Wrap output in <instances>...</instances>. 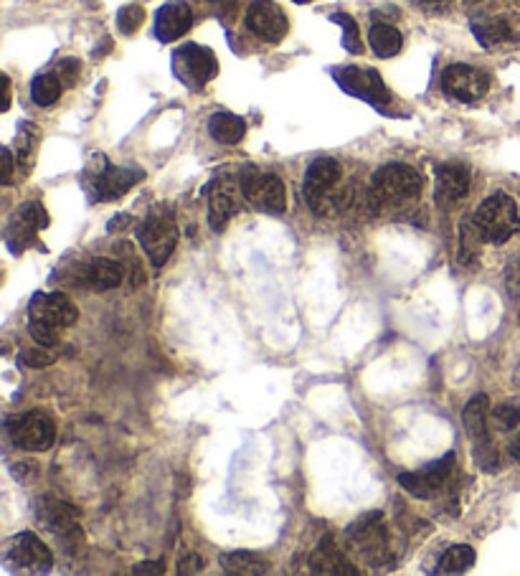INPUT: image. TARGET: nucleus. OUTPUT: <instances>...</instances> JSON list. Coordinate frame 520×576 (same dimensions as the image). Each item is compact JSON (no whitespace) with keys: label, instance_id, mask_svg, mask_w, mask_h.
Segmentation results:
<instances>
[{"label":"nucleus","instance_id":"obj_5","mask_svg":"<svg viewBox=\"0 0 520 576\" xmlns=\"http://www.w3.org/2000/svg\"><path fill=\"white\" fill-rule=\"evenodd\" d=\"M143 178V171H137V168H117V165L107 163L104 155H97L94 165L89 168L87 181L94 201H117Z\"/></svg>","mask_w":520,"mask_h":576},{"label":"nucleus","instance_id":"obj_30","mask_svg":"<svg viewBox=\"0 0 520 576\" xmlns=\"http://www.w3.org/2000/svg\"><path fill=\"white\" fill-rule=\"evenodd\" d=\"M335 23H338L340 28H343V46L345 51H351V54H361L363 51V44H361V31H358V23L353 21L348 13H333Z\"/></svg>","mask_w":520,"mask_h":576},{"label":"nucleus","instance_id":"obj_7","mask_svg":"<svg viewBox=\"0 0 520 576\" xmlns=\"http://www.w3.org/2000/svg\"><path fill=\"white\" fill-rule=\"evenodd\" d=\"M244 198L254 209L267 211V214H282L287 209V188L282 178L274 173H262L257 168H247L239 178Z\"/></svg>","mask_w":520,"mask_h":576},{"label":"nucleus","instance_id":"obj_3","mask_svg":"<svg viewBox=\"0 0 520 576\" xmlns=\"http://www.w3.org/2000/svg\"><path fill=\"white\" fill-rule=\"evenodd\" d=\"M178 226L168 206H155L137 229V239L155 267H163L178 247Z\"/></svg>","mask_w":520,"mask_h":576},{"label":"nucleus","instance_id":"obj_14","mask_svg":"<svg viewBox=\"0 0 520 576\" xmlns=\"http://www.w3.org/2000/svg\"><path fill=\"white\" fill-rule=\"evenodd\" d=\"M247 28L257 39L277 44L287 36L290 23H287L285 11L274 0H252L247 8Z\"/></svg>","mask_w":520,"mask_h":576},{"label":"nucleus","instance_id":"obj_8","mask_svg":"<svg viewBox=\"0 0 520 576\" xmlns=\"http://www.w3.org/2000/svg\"><path fill=\"white\" fill-rule=\"evenodd\" d=\"M333 77L335 82L340 84V89H345V92L353 94V97L363 99L368 105L378 107V110H384V107L391 105V92L373 69L340 66V69H333Z\"/></svg>","mask_w":520,"mask_h":576},{"label":"nucleus","instance_id":"obj_1","mask_svg":"<svg viewBox=\"0 0 520 576\" xmlns=\"http://www.w3.org/2000/svg\"><path fill=\"white\" fill-rule=\"evenodd\" d=\"M368 191H371L378 211L396 209V206L411 203L422 193V176L406 163H389L373 173Z\"/></svg>","mask_w":520,"mask_h":576},{"label":"nucleus","instance_id":"obj_17","mask_svg":"<svg viewBox=\"0 0 520 576\" xmlns=\"http://www.w3.org/2000/svg\"><path fill=\"white\" fill-rule=\"evenodd\" d=\"M470 193V168L462 163H442L434 173L437 203H457Z\"/></svg>","mask_w":520,"mask_h":576},{"label":"nucleus","instance_id":"obj_29","mask_svg":"<svg viewBox=\"0 0 520 576\" xmlns=\"http://www.w3.org/2000/svg\"><path fill=\"white\" fill-rule=\"evenodd\" d=\"M480 242H485V239H482L475 219L462 221L460 224V262L462 264L472 262V259L477 257V252H480Z\"/></svg>","mask_w":520,"mask_h":576},{"label":"nucleus","instance_id":"obj_40","mask_svg":"<svg viewBox=\"0 0 520 576\" xmlns=\"http://www.w3.org/2000/svg\"><path fill=\"white\" fill-rule=\"evenodd\" d=\"M8 107H11V79L3 77V107L0 110L6 112Z\"/></svg>","mask_w":520,"mask_h":576},{"label":"nucleus","instance_id":"obj_2","mask_svg":"<svg viewBox=\"0 0 520 576\" xmlns=\"http://www.w3.org/2000/svg\"><path fill=\"white\" fill-rule=\"evenodd\" d=\"M472 219H475L482 239L490 244H505L515 234H520L518 203L508 193H493V196L485 198Z\"/></svg>","mask_w":520,"mask_h":576},{"label":"nucleus","instance_id":"obj_23","mask_svg":"<svg viewBox=\"0 0 520 576\" xmlns=\"http://www.w3.org/2000/svg\"><path fill=\"white\" fill-rule=\"evenodd\" d=\"M488 409H490V399L485 394L472 396V401H467L465 412H462V427L465 432L475 439V445H482L488 442Z\"/></svg>","mask_w":520,"mask_h":576},{"label":"nucleus","instance_id":"obj_41","mask_svg":"<svg viewBox=\"0 0 520 576\" xmlns=\"http://www.w3.org/2000/svg\"><path fill=\"white\" fill-rule=\"evenodd\" d=\"M510 457H513L515 462H520V434L510 442Z\"/></svg>","mask_w":520,"mask_h":576},{"label":"nucleus","instance_id":"obj_42","mask_svg":"<svg viewBox=\"0 0 520 576\" xmlns=\"http://www.w3.org/2000/svg\"><path fill=\"white\" fill-rule=\"evenodd\" d=\"M424 6L429 8H442V6H449V0H422Z\"/></svg>","mask_w":520,"mask_h":576},{"label":"nucleus","instance_id":"obj_34","mask_svg":"<svg viewBox=\"0 0 520 576\" xmlns=\"http://www.w3.org/2000/svg\"><path fill=\"white\" fill-rule=\"evenodd\" d=\"M56 74H59V79L64 82V87H72V84L77 82V77H79V61L77 59L59 61V66H56Z\"/></svg>","mask_w":520,"mask_h":576},{"label":"nucleus","instance_id":"obj_25","mask_svg":"<svg viewBox=\"0 0 520 576\" xmlns=\"http://www.w3.org/2000/svg\"><path fill=\"white\" fill-rule=\"evenodd\" d=\"M221 566H224L226 574L234 576H262L269 571V561L252 554V551H231V554H224L221 556Z\"/></svg>","mask_w":520,"mask_h":576},{"label":"nucleus","instance_id":"obj_9","mask_svg":"<svg viewBox=\"0 0 520 576\" xmlns=\"http://www.w3.org/2000/svg\"><path fill=\"white\" fill-rule=\"evenodd\" d=\"M11 439L26 452H44L54 445L56 424L46 412H26L11 422Z\"/></svg>","mask_w":520,"mask_h":576},{"label":"nucleus","instance_id":"obj_6","mask_svg":"<svg viewBox=\"0 0 520 576\" xmlns=\"http://www.w3.org/2000/svg\"><path fill=\"white\" fill-rule=\"evenodd\" d=\"M36 516H39V521L44 523L56 538L64 541V546L69 551H77L79 546H82L84 531L82 523H79V511L74 505L56 498H39V503H36Z\"/></svg>","mask_w":520,"mask_h":576},{"label":"nucleus","instance_id":"obj_28","mask_svg":"<svg viewBox=\"0 0 520 576\" xmlns=\"http://www.w3.org/2000/svg\"><path fill=\"white\" fill-rule=\"evenodd\" d=\"M61 89H64V82L59 74H39L31 84V97L39 107H51L61 97Z\"/></svg>","mask_w":520,"mask_h":576},{"label":"nucleus","instance_id":"obj_19","mask_svg":"<svg viewBox=\"0 0 520 576\" xmlns=\"http://www.w3.org/2000/svg\"><path fill=\"white\" fill-rule=\"evenodd\" d=\"M310 571L320 576H358V569L348 561V556L340 551V546L335 544L333 536L323 538V544L318 546V551L310 556Z\"/></svg>","mask_w":520,"mask_h":576},{"label":"nucleus","instance_id":"obj_12","mask_svg":"<svg viewBox=\"0 0 520 576\" xmlns=\"http://www.w3.org/2000/svg\"><path fill=\"white\" fill-rule=\"evenodd\" d=\"M176 74L188 87L201 89L219 74V61L206 46L186 44L176 51Z\"/></svg>","mask_w":520,"mask_h":576},{"label":"nucleus","instance_id":"obj_24","mask_svg":"<svg viewBox=\"0 0 520 576\" xmlns=\"http://www.w3.org/2000/svg\"><path fill=\"white\" fill-rule=\"evenodd\" d=\"M208 132L211 138L221 145H236L244 140L247 135V122L241 117L231 115V112H216L211 120H208Z\"/></svg>","mask_w":520,"mask_h":576},{"label":"nucleus","instance_id":"obj_39","mask_svg":"<svg viewBox=\"0 0 520 576\" xmlns=\"http://www.w3.org/2000/svg\"><path fill=\"white\" fill-rule=\"evenodd\" d=\"M515 272H508V285L513 292H520V259H515Z\"/></svg>","mask_w":520,"mask_h":576},{"label":"nucleus","instance_id":"obj_35","mask_svg":"<svg viewBox=\"0 0 520 576\" xmlns=\"http://www.w3.org/2000/svg\"><path fill=\"white\" fill-rule=\"evenodd\" d=\"M206 569V559L198 554H186L181 556V564H178V571L181 574H198V571Z\"/></svg>","mask_w":520,"mask_h":576},{"label":"nucleus","instance_id":"obj_22","mask_svg":"<svg viewBox=\"0 0 520 576\" xmlns=\"http://www.w3.org/2000/svg\"><path fill=\"white\" fill-rule=\"evenodd\" d=\"M472 33H475V39L480 41V46H485V49H495V46L518 41V33H515L513 23L503 16L475 18V21H472Z\"/></svg>","mask_w":520,"mask_h":576},{"label":"nucleus","instance_id":"obj_32","mask_svg":"<svg viewBox=\"0 0 520 576\" xmlns=\"http://www.w3.org/2000/svg\"><path fill=\"white\" fill-rule=\"evenodd\" d=\"M143 21H145L143 6H125L120 13H117V28H120L125 36H132L137 28L143 26Z\"/></svg>","mask_w":520,"mask_h":576},{"label":"nucleus","instance_id":"obj_36","mask_svg":"<svg viewBox=\"0 0 520 576\" xmlns=\"http://www.w3.org/2000/svg\"><path fill=\"white\" fill-rule=\"evenodd\" d=\"M0 163H3V173H0V181H3V186H8V183L13 181V155L11 150H3V155H0Z\"/></svg>","mask_w":520,"mask_h":576},{"label":"nucleus","instance_id":"obj_45","mask_svg":"<svg viewBox=\"0 0 520 576\" xmlns=\"http://www.w3.org/2000/svg\"><path fill=\"white\" fill-rule=\"evenodd\" d=\"M295 3H310V0H295Z\"/></svg>","mask_w":520,"mask_h":576},{"label":"nucleus","instance_id":"obj_10","mask_svg":"<svg viewBox=\"0 0 520 576\" xmlns=\"http://www.w3.org/2000/svg\"><path fill=\"white\" fill-rule=\"evenodd\" d=\"M442 89L457 102H477L490 92V74L470 64H452L442 74Z\"/></svg>","mask_w":520,"mask_h":576},{"label":"nucleus","instance_id":"obj_21","mask_svg":"<svg viewBox=\"0 0 520 576\" xmlns=\"http://www.w3.org/2000/svg\"><path fill=\"white\" fill-rule=\"evenodd\" d=\"M122 280H125V267L115 259H92L82 272L84 285L97 292L115 290L122 285Z\"/></svg>","mask_w":520,"mask_h":576},{"label":"nucleus","instance_id":"obj_27","mask_svg":"<svg viewBox=\"0 0 520 576\" xmlns=\"http://www.w3.org/2000/svg\"><path fill=\"white\" fill-rule=\"evenodd\" d=\"M475 564V549L472 546H452L442 554L437 566V574H462Z\"/></svg>","mask_w":520,"mask_h":576},{"label":"nucleus","instance_id":"obj_44","mask_svg":"<svg viewBox=\"0 0 520 576\" xmlns=\"http://www.w3.org/2000/svg\"><path fill=\"white\" fill-rule=\"evenodd\" d=\"M465 3H470V6H472V3H480V0H465Z\"/></svg>","mask_w":520,"mask_h":576},{"label":"nucleus","instance_id":"obj_31","mask_svg":"<svg viewBox=\"0 0 520 576\" xmlns=\"http://www.w3.org/2000/svg\"><path fill=\"white\" fill-rule=\"evenodd\" d=\"M493 422L498 424L500 429H515L520 424V401L510 399L503 401L500 406L493 409Z\"/></svg>","mask_w":520,"mask_h":576},{"label":"nucleus","instance_id":"obj_37","mask_svg":"<svg viewBox=\"0 0 520 576\" xmlns=\"http://www.w3.org/2000/svg\"><path fill=\"white\" fill-rule=\"evenodd\" d=\"M23 358H26L28 366H33V368L49 366V363H51V356H49V353H44V351H28Z\"/></svg>","mask_w":520,"mask_h":576},{"label":"nucleus","instance_id":"obj_33","mask_svg":"<svg viewBox=\"0 0 520 576\" xmlns=\"http://www.w3.org/2000/svg\"><path fill=\"white\" fill-rule=\"evenodd\" d=\"M28 333H31V338L39 343V346L51 348V346H56V335H59V328L44 323V320L31 318V323H28Z\"/></svg>","mask_w":520,"mask_h":576},{"label":"nucleus","instance_id":"obj_26","mask_svg":"<svg viewBox=\"0 0 520 576\" xmlns=\"http://www.w3.org/2000/svg\"><path fill=\"white\" fill-rule=\"evenodd\" d=\"M368 44L376 51V56L391 59V56L399 54L401 46H404V36H401L394 26H389V23H373L371 33H368Z\"/></svg>","mask_w":520,"mask_h":576},{"label":"nucleus","instance_id":"obj_20","mask_svg":"<svg viewBox=\"0 0 520 576\" xmlns=\"http://www.w3.org/2000/svg\"><path fill=\"white\" fill-rule=\"evenodd\" d=\"M46 226H49V214H46L44 206H41L39 201L26 203L16 214V219H13L11 229H8V242H21L23 249V244L33 242L36 234H39L41 229H46Z\"/></svg>","mask_w":520,"mask_h":576},{"label":"nucleus","instance_id":"obj_13","mask_svg":"<svg viewBox=\"0 0 520 576\" xmlns=\"http://www.w3.org/2000/svg\"><path fill=\"white\" fill-rule=\"evenodd\" d=\"M208 224L214 231H224L229 226V219L241 209V183H236L231 176H219L208 186Z\"/></svg>","mask_w":520,"mask_h":576},{"label":"nucleus","instance_id":"obj_4","mask_svg":"<svg viewBox=\"0 0 520 576\" xmlns=\"http://www.w3.org/2000/svg\"><path fill=\"white\" fill-rule=\"evenodd\" d=\"M348 544L361 559H366L371 566H384L391 561L389 556V531L381 513H368V516L358 518L351 528H348Z\"/></svg>","mask_w":520,"mask_h":576},{"label":"nucleus","instance_id":"obj_43","mask_svg":"<svg viewBox=\"0 0 520 576\" xmlns=\"http://www.w3.org/2000/svg\"><path fill=\"white\" fill-rule=\"evenodd\" d=\"M211 6H221V8H226V6H234L236 0H208Z\"/></svg>","mask_w":520,"mask_h":576},{"label":"nucleus","instance_id":"obj_15","mask_svg":"<svg viewBox=\"0 0 520 576\" xmlns=\"http://www.w3.org/2000/svg\"><path fill=\"white\" fill-rule=\"evenodd\" d=\"M6 559L11 566L26 571H51V566H54V554L49 551V546L41 544V538L33 536V533H21V536L13 538Z\"/></svg>","mask_w":520,"mask_h":576},{"label":"nucleus","instance_id":"obj_18","mask_svg":"<svg viewBox=\"0 0 520 576\" xmlns=\"http://www.w3.org/2000/svg\"><path fill=\"white\" fill-rule=\"evenodd\" d=\"M191 26L193 13L191 8H188V3H183V0H170V3H165V6L160 8L158 16H155V36H158V41H163V44H170V41L186 36V33L191 31Z\"/></svg>","mask_w":520,"mask_h":576},{"label":"nucleus","instance_id":"obj_11","mask_svg":"<svg viewBox=\"0 0 520 576\" xmlns=\"http://www.w3.org/2000/svg\"><path fill=\"white\" fill-rule=\"evenodd\" d=\"M455 462H457L455 452H449V455H444L442 460L424 467V470L404 472V475H399V485L406 490V493L414 495V498H422V500L434 498V495H437L439 490L447 488L449 480H452Z\"/></svg>","mask_w":520,"mask_h":576},{"label":"nucleus","instance_id":"obj_38","mask_svg":"<svg viewBox=\"0 0 520 576\" xmlns=\"http://www.w3.org/2000/svg\"><path fill=\"white\" fill-rule=\"evenodd\" d=\"M135 574H165L163 561H143L135 566Z\"/></svg>","mask_w":520,"mask_h":576},{"label":"nucleus","instance_id":"obj_16","mask_svg":"<svg viewBox=\"0 0 520 576\" xmlns=\"http://www.w3.org/2000/svg\"><path fill=\"white\" fill-rule=\"evenodd\" d=\"M31 318L44 320V323L54 325V328H72L79 318V310L72 300L61 292L54 295H36L31 302Z\"/></svg>","mask_w":520,"mask_h":576}]
</instances>
